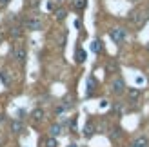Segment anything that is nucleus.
<instances>
[{
	"instance_id": "1",
	"label": "nucleus",
	"mask_w": 149,
	"mask_h": 147,
	"mask_svg": "<svg viewBox=\"0 0 149 147\" xmlns=\"http://www.w3.org/2000/svg\"><path fill=\"white\" fill-rule=\"evenodd\" d=\"M109 36H111V40H113L115 44H122L125 40V36H127V33H125L124 27H115V29H111Z\"/></svg>"
},
{
	"instance_id": "2",
	"label": "nucleus",
	"mask_w": 149,
	"mask_h": 147,
	"mask_svg": "<svg viewBox=\"0 0 149 147\" xmlns=\"http://www.w3.org/2000/svg\"><path fill=\"white\" fill-rule=\"evenodd\" d=\"M111 91H113L115 94H122L125 91V82H124V78L120 76H116L113 80V84H111Z\"/></svg>"
},
{
	"instance_id": "3",
	"label": "nucleus",
	"mask_w": 149,
	"mask_h": 147,
	"mask_svg": "<svg viewBox=\"0 0 149 147\" xmlns=\"http://www.w3.org/2000/svg\"><path fill=\"white\" fill-rule=\"evenodd\" d=\"M24 26L27 29H31V31H38V29H42V20L40 18H27L24 22Z\"/></svg>"
},
{
	"instance_id": "4",
	"label": "nucleus",
	"mask_w": 149,
	"mask_h": 147,
	"mask_svg": "<svg viewBox=\"0 0 149 147\" xmlns=\"http://www.w3.org/2000/svg\"><path fill=\"white\" fill-rule=\"evenodd\" d=\"M93 133H95V122L93 120H87L86 127H84V136L89 138V136H93Z\"/></svg>"
},
{
	"instance_id": "5",
	"label": "nucleus",
	"mask_w": 149,
	"mask_h": 147,
	"mask_svg": "<svg viewBox=\"0 0 149 147\" xmlns=\"http://www.w3.org/2000/svg\"><path fill=\"white\" fill-rule=\"evenodd\" d=\"M15 58H17V62H26V49L22 46L15 49Z\"/></svg>"
},
{
	"instance_id": "6",
	"label": "nucleus",
	"mask_w": 149,
	"mask_h": 147,
	"mask_svg": "<svg viewBox=\"0 0 149 147\" xmlns=\"http://www.w3.org/2000/svg\"><path fill=\"white\" fill-rule=\"evenodd\" d=\"M91 51L95 55H100L104 51V46H102V40H93L91 42Z\"/></svg>"
},
{
	"instance_id": "7",
	"label": "nucleus",
	"mask_w": 149,
	"mask_h": 147,
	"mask_svg": "<svg viewBox=\"0 0 149 147\" xmlns=\"http://www.w3.org/2000/svg\"><path fill=\"white\" fill-rule=\"evenodd\" d=\"M86 58H87L86 51L82 49V47H78V49H77V53H74V60H77L78 64H84V62H86Z\"/></svg>"
},
{
	"instance_id": "8",
	"label": "nucleus",
	"mask_w": 149,
	"mask_h": 147,
	"mask_svg": "<svg viewBox=\"0 0 149 147\" xmlns=\"http://www.w3.org/2000/svg\"><path fill=\"white\" fill-rule=\"evenodd\" d=\"M95 89H96V80L93 76H89L87 78V96H91V94L95 93Z\"/></svg>"
},
{
	"instance_id": "9",
	"label": "nucleus",
	"mask_w": 149,
	"mask_h": 147,
	"mask_svg": "<svg viewBox=\"0 0 149 147\" xmlns=\"http://www.w3.org/2000/svg\"><path fill=\"white\" fill-rule=\"evenodd\" d=\"M22 129H24V126H22L20 120H13V122H11V133L18 135V133H22Z\"/></svg>"
},
{
	"instance_id": "10",
	"label": "nucleus",
	"mask_w": 149,
	"mask_h": 147,
	"mask_svg": "<svg viewBox=\"0 0 149 147\" xmlns=\"http://www.w3.org/2000/svg\"><path fill=\"white\" fill-rule=\"evenodd\" d=\"M86 6H87V0H73V9L74 11L86 9Z\"/></svg>"
},
{
	"instance_id": "11",
	"label": "nucleus",
	"mask_w": 149,
	"mask_h": 147,
	"mask_svg": "<svg viewBox=\"0 0 149 147\" xmlns=\"http://www.w3.org/2000/svg\"><path fill=\"white\" fill-rule=\"evenodd\" d=\"M31 118H33V122H42L44 120V111L42 109H35L31 113Z\"/></svg>"
},
{
	"instance_id": "12",
	"label": "nucleus",
	"mask_w": 149,
	"mask_h": 147,
	"mask_svg": "<svg viewBox=\"0 0 149 147\" xmlns=\"http://www.w3.org/2000/svg\"><path fill=\"white\" fill-rule=\"evenodd\" d=\"M147 138L146 136H140V138H136L135 142H133V147H147Z\"/></svg>"
},
{
	"instance_id": "13",
	"label": "nucleus",
	"mask_w": 149,
	"mask_h": 147,
	"mask_svg": "<svg viewBox=\"0 0 149 147\" xmlns=\"http://www.w3.org/2000/svg\"><path fill=\"white\" fill-rule=\"evenodd\" d=\"M120 136H122V129H120V127H115V129L109 133V138H111V140H120Z\"/></svg>"
},
{
	"instance_id": "14",
	"label": "nucleus",
	"mask_w": 149,
	"mask_h": 147,
	"mask_svg": "<svg viewBox=\"0 0 149 147\" xmlns=\"http://www.w3.org/2000/svg\"><path fill=\"white\" fill-rule=\"evenodd\" d=\"M65 17H68V13H65L64 7H58V9H55V18H56V20H64Z\"/></svg>"
},
{
	"instance_id": "15",
	"label": "nucleus",
	"mask_w": 149,
	"mask_h": 147,
	"mask_svg": "<svg viewBox=\"0 0 149 147\" xmlns=\"http://www.w3.org/2000/svg\"><path fill=\"white\" fill-rule=\"evenodd\" d=\"M9 35L13 36V38H20V36H22V29H20L18 26H15V27L9 29Z\"/></svg>"
},
{
	"instance_id": "16",
	"label": "nucleus",
	"mask_w": 149,
	"mask_h": 147,
	"mask_svg": "<svg viewBox=\"0 0 149 147\" xmlns=\"http://www.w3.org/2000/svg\"><path fill=\"white\" fill-rule=\"evenodd\" d=\"M0 80H2V84H4V85H7V87H9V84H11V78H9V75H7V71H2V73H0Z\"/></svg>"
},
{
	"instance_id": "17",
	"label": "nucleus",
	"mask_w": 149,
	"mask_h": 147,
	"mask_svg": "<svg viewBox=\"0 0 149 147\" xmlns=\"http://www.w3.org/2000/svg\"><path fill=\"white\" fill-rule=\"evenodd\" d=\"M106 69H107V73H115V71H118V64L115 60H109L107 65H106Z\"/></svg>"
},
{
	"instance_id": "18",
	"label": "nucleus",
	"mask_w": 149,
	"mask_h": 147,
	"mask_svg": "<svg viewBox=\"0 0 149 147\" xmlns=\"http://www.w3.org/2000/svg\"><path fill=\"white\" fill-rule=\"evenodd\" d=\"M44 147H58V142L55 136H49L46 142H44Z\"/></svg>"
},
{
	"instance_id": "19",
	"label": "nucleus",
	"mask_w": 149,
	"mask_h": 147,
	"mask_svg": "<svg viewBox=\"0 0 149 147\" xmlns=\"http://www.w3.org/2000/svg\"><path fill=\"white\" fill-rule=\"evenodd\" d=\"M60 131H62V127L60 126H58V123H55V126H51V131H49V133H51V136H58V135H60Z\"/></svg>"
},
{
	"instance_id": "20",
	"label": "nucleus",
	"mask_w": 149,
	"mask_h": 147,
	"mask_svg": "<svg viewBox=\"0 0 149 147\" xmlns=\"http://www.w3.org/2000/svg\"><path fill=\"white\" fill-rule=\"evenodd\" d=\"M138 96H140V91L138 89H129V100L131 102H136Z\"/></svg>"
},
{
	"instance_id": "21",
	"label": "nucleus",
	"mask_w": 149,
	"mask_h": 147,
	"mask_svg": "<svg viewBox=\"0 0 149 147\" xmlns=\"http://www.w3.org/2000/svg\"><path fill=\"white\" fill-rule=\"evenodd\" d=\"M122 111H124V107H122L120 104H116V105H115V113H116V114H122Z\"/></svg>"
},
{
	"instance_id": "22",
	"label": "nucleus",
	"mask_w": 149,
	"mask_h": 147,
	"mask_svg": "<svg viewBox=\"0 0 149 147\" xmlns=\"http://www.w3.org/2000/svg\"><path fill=\"white\" fill-rule=\"evenodd\" d=\"M100 107L106 109V107H107V100H102V102H100Z\"/></svg>"
},
{
	"instance_id": "23",
	"label": "nucleus",
	"mask_w": 149,
	"mask_h": 147,
	"mask_svg": "<svg viewBox=\"0 0 149 147\" xmlns=\"http://www.w3.org/2000/svg\"><path fill=\"white\" fill-rule=\"evenodd\" d=\"M9 4V0H0V6H7Z\"/></svg>"
},
{
	"instance_id": "24",
	"label": "nucleus",
	"mask_w": 149,
	"mask_h": 147,
	"mask_svg": "<svg viewBox=\"0 0 149 147\" xmlns=\"http://www.w3.org/2000/svg\"><path fill=\"white\" fill-rule=\"evenodd\" d=\"M55 2H58V4H62V2H65V0H55Z\"/></svg>"
},
{
	"instance_id": "25",
	"label": "nucleus",
	"mask_w": 149,
	"mask_h": 147,
	"mask_svg": "<svg viewBox=\"0 0 149 147\" xmlns=\"http://www.w3.org/2000/svg\"><path fill=\"white\" fill-rule=\"evenodd\" d=\"M69 147H77V145H74V144H71V145H69Z\"/></svg>"
},
{
	"instance_id": "26",
	"label": "nucleus",
	"mask_w": 149,
	"mask_h": 147,
	"mask_svg": "<svg viewBox=\"0 0 149 147\" xmlns=\"http://www.w3.org/2000/svg\"><path fill=\"white\" fill-rule=\"evenodd\" d=\"M147 51H149V44H147Z\"/></svg>"
}]
</instances>
